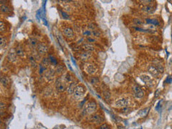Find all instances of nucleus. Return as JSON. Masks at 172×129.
<instances>
[{
    "mask_svg": "<svg viewBox=\"0 0 172 129\" xmlns=\"http://www.w3.org/2000/svg\"><path fill=\"white\" fill-rule=\"evenodd\" d=\"M7 108V105L6 103H4L3 102H1V103H0V108H1V110H5Z\"/></svg>",
    "mask_w": 172,
    "mask_h": 129,
    "instance_id": "ea45409f",
    "label": "nucleus"
},
{
    "mask_svg": "<svg viewBox=\"0 0 172 129\" xmlns=\"http://www.w3.org/2000/svg\"><path fill=\"white\" fill-rule=\"evenodd\" d=\"M141 79L143 81V82L146 83L147 85H149V86H153V80L149 75H141Z\"/></svg>",
    "mask_w": 172,
    "mask_h": 129,
    "instance_id": "9b49d317",
    "label": "nucleus"
},
{
    "mask_svg": "<svg viewBox=\"0 0 172 129\" xmlns=\"http://www.w3.org/2000/svg\"><path fill=\"white\" fill-rule=\"evenodd\" d=\"M55 88L56 90L58 92H64L67 88H66V85L63 82V81L60 79H58L56 81V84H55Z\"/></svg>",
    "mask_w": 172,
    "mask_h": 129,
    "instance_id": "423d86ee",
    "label": "nucleus"
},
{
    "mask_svg": "<svg viewBox=\"0 0 172 129\" xmlns=\"http://www.w3.org/2000/svg\"><path fill=\"white\" fill-rule=\"evenodd\" d=\"M146 22L148 23V24H153V25H155V26H159V22L157 20H155V19H146Z\"/></svg>",
    "mask_w": 172,
    "mask_h": 129,
    "instance_id": "a211bd4d",
    "label": "nucleus"
},
{
    "mask_svg": "<svg viewBox=\"0 0 172 129\" xmlns=\"http://www.w3.org/2000/svg\"><path fill=\"white\" fill-rule=\"evenodd\" d=\"M103 97H104L106 100L109 101V100H110V92L108 90L103 91Z\"/></svg>",
    "mask_w": 172,
    "mask_h": 129,
    "instance_id": "393cba45",
    "label": "nucleus"
},
{
    "mask_svg": "<svg viewBox=\"0 0 172 129\" xmlns=\"http://www.w3.org/2000/svg\"><path fill=\"white\" fill-rule=\"evenodd\" d=\"M76 86H77V83L75 82H71L69 86H68V88H67V93L68 94H73V92L75 90V88H76Z\"/></svg>",
    "mask_w": 172,
    "mask_h": 129,
    "instance_id": "4468645a",
    "label": "nucleus"
},
{
    "mask_svg": "<svg viewBox=\"0 0 172 129\" xmlns=\"http://www.w3.org/2000/svg\"><path fill=\"white\" fill-rule=\"evenodd\" d=\"M82 48L85 50V51L86 52H93L95 50V47L94 46L90 44V43H84L82 45Z\"/></svg>",
    "mask_w": 172,
    "mask_h": 129,
    "instance_id": "ddd939ff",
    "label": "nucleus"
},
{
    "mask_svg": "<svg viewBox=\"0 0 172 129\" xmlns=\"http://www.w3.org/2000/svg\"><path fill=\"white\" fill-rule=\"evenodd\" d=\"M129 111H131V109L128 108V107H125L123 108H122V113H130Z\"/></svg>",
    "mask_w": 172,
    "mask_h": 129,
    "instance_id": "58836bf2",
    "label": "nucleus"
},
{
    "mask_svg": "<svg viewBox=\"0 0 172 129\" xmlns=\"http://www.w3.org/2000/svg\"><path fill=\"white\" fill-rule=\"evenodd\" d=\"M133 92L135 96L138 98H142L144 96V92L141 89V88H140L138 85H136L133 87Z\"/></svg>",
    "mask_w": 172,
    "mask_h": 129,
    "instance_id": "1a4fd4ad",
    "label": "nucleus"
},
{
    "mask_svg": "<svg viewBox=\"0 0 172 129\" xmlns=\"http://www.w3.org/2000/svg\"><path fill=\"white\" fill-rule=\"evenodd\" d=\"M15 51H16V53H17V56H19V57H24V52L23 49L21 47H17Z\"/></svg>",
    "mask_w": 172,
    "mask_h": 129,
    "instance_id": "6ab92c4d",
    "label": "nucleus"
},
{
    "mask_svg": "<svg viewBox=\"0 0 172 129\" xmlns=\"http://www.w3.org/2000/svg\"><path fill=\"white\" fill-rule=\"evenodd\" d=\"M149 73L153 77H157V76H159V75L160 74V73L159 72V70H157V68L156 67V66H150L149 68Z\"/></svg>",
    "mask_w": 172,
    "mask_h": 129,
    "instance_id": "f8f14e48",
    "label": "nucleus"
},
{
    "mask_svg": "<svg viewBox=\"0 0 172 129\" xmlns=\"http://www.w3.org/2000/svg\"><path fill=\"white\" fill-rule=\"evenodd\" d=\"M90 120L91 122L96 123V124H100L102 123L103 121V118L101 116H100L99 114H92V116L90 118Z\"/></svg>",
    "mask_w": 172,
    "mask_h": 129,
    "instance_id": "6e6552de",
    "label": "nucleus"
},
{
    "mask_svg": "<svg viewBox=\"0 0 172 129\" xmlns=\"http://www.w3.org/2000/svg\"><path fill=\"white\" fill-rule=\"evenodd\" d=\"M1 83L4 86V87H8L10 85V80L8 77L7 76H2L1 78Z\"/></svg>",
    "mask_w": 172,
    "mask_h": 129,
    "instance_id": "dca6fc26",
    "label": "nucleus"
},
{
    "mask_svg": "<svg viewBox=\"0 0 172 129\" xmlns=\"http://www.w3.org/2000/svg\"><path fill=\"white\" fill-rule=\"evenodd\" d=\"M97 109V103L95 100H90L85 106V110L88 114H93Z\"/></svg>",
    "mask_w": 172,
    "mask_h": 129,
    "instance_id": "f257e3e1",
    "label": "nucleus"
},
{
    "mask_svg": "<svg viewBox=\"0 0 172 129\" xmlns=\"http://www.w3.org/2000/svg\"><path fill=\"white\" fill-rule=\"evenodd\" d=\"M133 22L136 25H138V26H141L143 24V23H144L143 22V20H141L140 19H134Z\"/></svg>",
    "mask_w": 172,
    "mask_h": 129,
    "instance_id": "cd10ccee",
    "label": "nucleus"
},
{
    "mask_svg": "<svg viewBox=\"0 0 172 129\" xmlns=\"http://www.w3.org/2000/svg\"><path fill=\"white\" fill-rule=\"evenodd\" d=\"M156 67L157 68L158 70H159V73H163V72H164V67H163V66H161L160 65H157L156 66Z\"/></svg>",
    "mask_w": 172,
    "mask_h": 129,
    "instance_id": "4c0bfd02",
    "label": "nucleus"
},
{
    "mask_svg": "<svg viewBox=\"0 0 172 129\" xmlns=\"http://www.w3.org/2000/svg\"><path fill=\"white\" fill-rule=\"evenodd\" d=\"M37 52L40 55H45L46 53H47L48 52V47L47 45H45V44H43V43H39L37 47V49H36Z\"/></svg>",
    "mask_w": 172,
    "mask_h": 129,
    "instance_id": "39448f33",
    "label": "nucleus"
},
{
    "mask_svg": "<svg viewBox=\"0 0 172 129\" xmlns=\"http://www.w3.org/2000/svg\"><path fill=\"white\" fill-rule=\"evenodd\" d=\"M159 91H160L159 90H157V91L156 92V94H155V95H155V97H156H156H158V96H159Z\"/></svg>",
    "mask_w": 172,
    "mask_h": 129,
    "instance_id": "c03bdc74",
    "label": "nucleus"
},
{
    "mask_svg": "<svg viewBox=\"0 0 172 129\" xmlns=\"http://www.w3.org/2000/svg\"><path fill=\"white\" fill-rule=\"evenodd\" d=\"M153 7L151 6V5H146V7H144L143 8V10H144L145 12H148V13H151V12H153Z\"/></svg>",
    "mask_w": 172,
    "mask_h": 129,
    "instance_id": "4be33fe9",
    "label": "nucleus"
},
{
    "mask_svg": "<svg viewBox=\"0 0 172 129\" xmlns=\"http://www.w3.org/2000/svg\"><path fill=\"white\" fill-rule=\"evenodd\" d=\"M17 53H16V51L14 49H12L9 50V53H8V55H7V59L9 62H12V63H14L17 60Z\"/></svg>",
    "mask_w": 172,
    "mask_h": 129,
    "instance_id": "9d476101",
    "label": "nucleus"
},
{
    "mask_svg": "<svg viewBox=\"0 0 172 129\" xmlns=\"http://www.w3.org/2000/svg\"><path fill=\"white\" fill-rule=\"evenodd\" d=\"M98 129H111V128H110L108 124H106V123H103V124H101V125H100L99 126Z\"/></svg>",
    "mask_w": 172,
    "mask_h": 129,
    "instance_id": "7c9ffc66",
    "label": "nucleus"
},
{
    "mask_svg": "<svg viewBox=\"0 0 172 129\" xmlns=\"http://www.w3.org/2000/svg\"><path fill=\"white\" fill-rule=\"evenodd\" d=\"M86 40L88 41V43H90V44H91V43H93V42H96V39H95V38H93V37H87Z\"/></svg>",
    "mask_w": 172,
    "mask_h": 129,
    "instance_id": "e433bc0d",
    "label": "nucleus"
},
{
    "mask_svg": "<svg viewBox=\"0 0 172 129\" xmlns=\"http://www.w3.org/2000/svg\"><path fill=\"white\" fill-rule=\"evenodd\" d=\"M0 9H1V12L3 13H9L10 12L9 7L6 4H2L1 7H0Z\"/></svg>",
    "mask_w": 172,
    "mask_h": 129,
    "instance_id": "aec40b11",
    "label": "nucleus"
},
{
    "mask_svg": "<svg viewBox=\"0 0 172 129\" xmlns=\"http://www.w3.org/2000/svg\"><path fill=\"white\" fill-rule=\"evenodd\" d=\"M42 65H43L47 66V65H50V61L49 58H47V57H44V58H43L42 60Z\"/></svg>",
    "mask_w": 172,
    "mask_h": 129,
    "instance_id": "c85d7f7f",
    "label": "nucleus"
},
{
    "mask_svg": "<svg viewBox=\"0 0 172 129\" xmlns=\"http://www.w3.org/2000/svg\"><path fill=\"white\" fill-rule=\"evenodd\" d=\"M45 70H46L45 66H44L43 65H39V74H42L43 73H44Z\"/></svg>",
    "mask_w": 172,
    "mask_h": 129,
    "instance_id": "f704fd0d",
    "label": "nucleus"
},
{
    "mask_svg": "<svg viewBox=\"0 0 172 129\" xmlns=\"http://www.w3.org/2000/svg\"><path fill=\"white\" fill-rule=\"evenodd\" d=\"M49 60L50 61V63L52 65H57V60L55 57L52 55H50L49 56Z\"/></svg>",
    "mask_w": 172,
    "mask_h": 129,
    "instance_id": "b1692460",
    "label": "nucleus"
},
{
    "mask_svg": "<svg viewBox=\"0 0 172 129\" xmlns=\"http://www.w3.org/2000/svg\"><path fill=\"white\" fill-rule=\"evenodd\" d=\"M88 28H89V30L90 31H93V30H95L96 27H95V25L93 23H90L88 24Z\"/></svg>",
    "mask_w": 172,
    "mask_h": 129,
    "instance_id": "473e14b6",
    "label": "nucleus"
},
{
    "mask_svg": "<svg viewBox=\"0 0 172 129\" xmlns=\"http://www.w3.org/2000/svg\"><path fill=\"white\" fill-rule=\"evenodd\" d=\"M63 35H64L66 37L70 38V39L73 38L74 36H75L73 30V29H72L71 27H65V28L63 29Z\"/></svg>",
    "mask_w": 172,
    "mask_h": 129,
    "instance_id": "0eeeda50",
    "label": "nucleus"
},
{
    "mask_svg": "<svg viewBox=\"0 0 172 129\" xmlns=\"http://www.w3.org/2000/svg\"><path fill=\"white\" fill-rule=\"evenodd\" d=\"M83 35L86 37H90L92 36V33H91V31L90 30H85L83 32Z\"/></svg>",
    "mask_w": 172,
    "mask_h": 129,
    "instance_id": "c9c22d12",
    "label": "nucleus"
},
{
    "mask_svg": "<svg viewBox=\"0 0 172 129\" xmlns=\"http://www.w3.org/2000/svg\"><path fill=\"white\" fill-rule=\"evenodd\" d=\"M65 80L67 81V82H73L72 81L73 80V77H72L70 74H66L65 75Z\"/></svg>",
    "mask_w": 172,
    "mask_h": 129,
    "instance_id": "c756f323",
    "label": "nucleus"
},
{
    "mask_svg": "<svg viewBox=\"0 0 172 129\" xmlns=\"http://www.w3.org/2000/svg\"><path fill=\"white\" fill-rule=\"evenodd\" d=\"M57 39H59V41L61 42V44L62 45H63L64 44V41H63V39L62 38V36L60 35H59L58 36H57Z\"/></svg>",
    "mask_w": 172,
    "mask_h": 129,
    "instance_id": "a19ab883",
    "label": "nucleus"
},
{
    "mask_svg": "<svg viewBox=\"0 0 172 129\" xmlns=\"http://www.w3.org/2000/svg\"><path fill=\"white\" fill-rule=\"evenodd\" d=\"M80 58L82 60H88L90 57H91V55H90V52H83L80 54Z\"/></svg>",
    "mask_w": 172,
    "mask_h": 129,
    "instance_id": "f3484780",
    "label": "nucleus"
},
{
    "mask_svg": "<svg viewBox=\"0 0 172 129\" xmlns=\"http://www.w3.org/2000/svg\"><path fill=\"white\" fill-rule=\"evenodd\" d=\"M61 14H62V16L64 19L65 20H68L70 19V16H69V14H67L65 12H63V11H61Z\"/></svg>",
    "mask_w": 172,
    "mask_h": 129,
    "instance_id": "72a5a7b5",
    "label": "nucleus"
},
{
    "mask_svg": "<svg viewBox=\"0 0 172 129\" xmlns=\"http://www.w3.org/2000/svg\"><path fill=\"white\" fill-rule=\"evenodd\" d=\"M28 42L30 45L32 47V48H37V45H38V42L36 38L35 37H30L28 39Z\"/></svg>",
    "mask_w": 172,
    "mask_h": 129,
    "instance_id": "2eb2a0df",
    "label": "nucleus"
},
{
    "mask_svg": "<svg viewBox=\"0 0 172 129\" xmlns=\"http://www.w3.org/2000/svg\"><path fill=\"white\" fill-rule=\"evenodd\" d=\"M129 104V101L127 98H121L118 100L116 103H114V107L117 108H123L125 107H127Z\"/></svg>",
    "mask_w": 172,
    "mask_h": 129,
    "instance_id": "7ed1b4c3",
    "label": "nucleus"
},
{
    "mask_svg": "<svg viewBox=\"0 0 172 129\" xmlns=\"http://www.w3.org/2000/svg\"><path fill=\"white\" fill-rule=\"evenodd\" d=\"M160 103H161V102H159V103H158V104H157V106H156V110H159V108L160 107Z\"/></svg>",
    "mask_w": 172,
    "mask_h": 129,
    "instance_id": "37998d69",
    "label": "nucleus"
},
{
    "mask_svg": "<svg viewBox=\"0 0 172 129\" xmlns=\"http://www.w3.org/2000/svg\"><path fill=\"white\" fill-rule=\"evenodd\" d=\"M0 31H1L2 33L6 32V24L3 20H1V22H0Z\"/></svg>",
    "mask_w": 172,
    "mask_h": 129,
    "instance_id": "5701e85b",
    "label": "nucleus"
},
{
    "mask_svg": "<svg viewBox=\"0 0 172 129\" xmlns=\"http://www.w3.org/2000/svg\"><path fill=\"white\" fill-rule=\"evenodd\" d=\"M134 29L136 31L141 32H152L151 30H146V29H143L141 27H134Z\"/></svg>",
    "mask_w": 172,
    "mask_h": 129,
    "instance_id": "bb28decb",
    "label": "nucleus"
},
{
    "mask_svg": "<svg viewBox=\"0 0 172 129\" xmlns=\"http://www.w3.org/2000/svg\"><path fill=\"white\" fill-rule=\"evenodd\" d=\"M90 82L92 85H96L99 82V79L97 77H92L90 78Z\"/></svg>",
    "mask_w": 172,
    "mask_h": 129,
    "instance_id": "a878e982",
    "label": "nucleus"
},
{
    "mask_svg": "<svg viewBox=\"0 0 172 129\" xmlns=\"http://www.w3.org/2000/svg\"><path fill=\"white\" fill-rule=\"evenodd\" d=\"M91 33H92V36L93 37H98L100 36V32L98 30H93V31H91Z\"/></svg>",
    "mask_w": 172,
    "mask_h": 129,
    "instance_id": "2f4dec72",
    "label": "nucleus"
},
{
    "mask_svg": "<svg viewBox=\"0 0 172 129\" xmlns=\"http://www.w3.org/2000/svg\"><path fill=\"white\" fill-rule=\"evenodd\" d=\"M171 81H172V77L168 76V77L167 78V79H166V82H167V83H171Z\"/></svg>",
    "mask_w": 172,
    "mask_h": 129,
    "instance_id": "79ce46f5",
    "label": "nucleus"
},
{
    "mask_svg": "<svg viewBox=\"0 0 172 129\" xmlns=\"http://www.w3.org/2000/svg\"><path fill=\"white\" fill-rule=\"evenodd\" d=\"M85 93V89L84 88V86L81 85H78L76 86V88H75V90L73 92V95L76 98H81L84 96Z\"/></svg>",
    "mask_w": 172,
    "mask_h": 129,
    "instance_id": "f03ea898",
    "label": "nucleus"
},
{
    "mask_svg": "<svg viewBox=\"0 0 172 129\" xmlns=\"http://www.w3.org/2000/svg\"><path fill=\"white\" fill-rule=\"evenodd\" d=\"M7 46V39L4 37H1V41H0V47L2 49Z\"/></svg>",
    "mask_w": 172,
    "mask_h": 129,
    "instance_id": "412c9836",
    "label": "nucleus"
},
{
    "mask_svg": "<svg viewBox=\"0 0 172 129\" xmlns=\"http://www.w3.org/2000/svg\"><path fill=\"white\" fill-rule=\"evenodd\" d=\"M85 73L90 75H93L94 74L96 73V72H97V67L93 65V64H87V65H85Z\"/></svg>",
    "mask_w": 172,
    "mask_h": 129,
    "instance_id": "20e7f679",
    "label": "nucleus"
}]
</instances>
